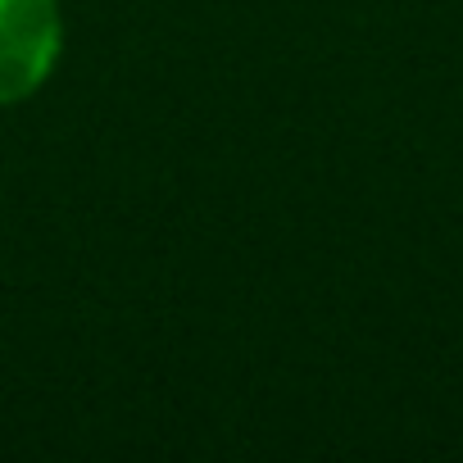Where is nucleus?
<instances>
[{
    "instance_id": "1",
    "label": "nucleus",
    "mask_w": 463,
    "mask_h": 463,
    "mask_svg": "<svg viewBox=\"0 0 463 463\" xmlns=\"http://www.w3.org/2000/svg\"><path fill=\"white\" fill-rule=\"evenodd\" d=\"M64 55L60 0H0V109L33 100Z\"/></svg>"
}]
</instances>
